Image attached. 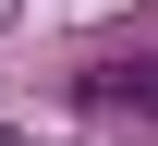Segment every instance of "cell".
<instances>
[{
    "mask_svg": "<svg viewBox=\"0 0 158 146\" xmlns=\"http://www.w3.org/2000/svg\"><path fill=\"white\" fill-rule=\"evenodd\" d=\"M85 110H134V122H158V61H110V73H85Z\"/></svg>",
    "mask_w": 158,
    "mask_h": 146,
    "instance_id": "cell-1",
    "label": "cell"
},
{
    "mask_svg": "<svg viewBox=\"0 0 158 146\" xmlns=\"http://www.w3.org/2000/svg\"><path fill=\"white\" fill-rule=\"evenodd\" d=\"M49 146H61V134H49Z\"/></svg>",
    "mask_w": 158,
    "mask_h": 146,
    "instance_id": "cell-2",
    "label": "cell"
}]
</instances>
